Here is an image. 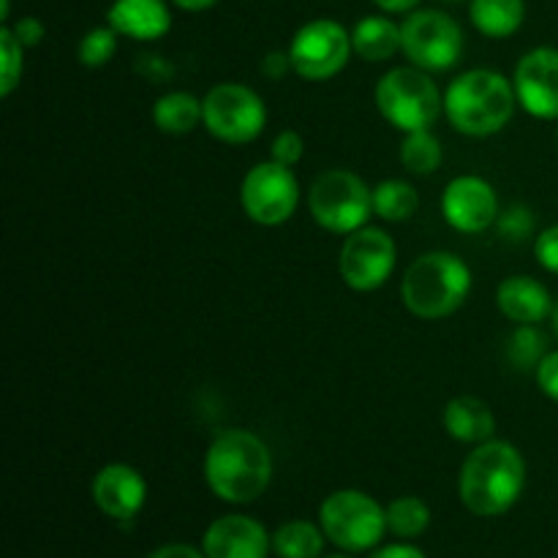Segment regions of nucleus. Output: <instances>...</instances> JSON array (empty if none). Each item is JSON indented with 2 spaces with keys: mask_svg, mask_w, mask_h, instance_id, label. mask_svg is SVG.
<instances>
[{
  "mask_svg": "<svg viewBox=\"0 0 558 558\" xmlns=\"http://www.w3.org/2000/svg\"><path fill=\"white\" fill-rule=\"evenodd\" d=\"M430 510L417 496H401L387 507V532L401 539H414L428 529Z\"/></svg>",
  "mask_w": 558,
  "mask_h": 558,
  "instance_id": "a878e982",
  "label": "nucleus"
},
{
  "mask_svg": "<svg viewBox=\"0 0 558 558\" xmlns=\"http://www.w3.org/2000/svg\"><path fill=\"white\" fill-rule=\"evenodd\" d=\"M368 558H425V554L414 545H385V548L374 550Z\"/></svg>",
  "mask_w": 558,
  "mask_h": 558,
  "instance_id": "c9c22d12",
  "label": "nucleus"
},
{
  "mask_svg": "<svg viewBox=\"0 0 558 558\" xmlns=\"http://www.w3.org/2000/svg\"><path fill=\"white\" fill-rule=\"evenodd\" d=\"M205 480L218 499L229 505H251L272 480L270 447L245 428L223 430L207 447Z\"/></svg>",
  "mask_w": 558,
  "mask_h": 558,
  "instance_id": "f03ea898",
  "label": "nucleus"
},
{
  "mask_svg": "<svg viewBox=\"0 0 558 558\" xmlns=\"http://www.w3.org/2000/svg\"><path fill=\"white\" fill-rule=\"evenodd\" d=\"M499 229L505 238L510 240H523L526 234H532L534 229V216L526 207H512V210L501 213L499 216Z\"/></svg>",
  "mask_w": 558,
  "mask_h": 558,
  "instance_id": "7c9ffc66",
  "label": "nucleus"
},
{
  "mask_svg": "<svg viewBox=\"0 0 558 558\" xmlns=\"http://www.w3.org/2000/svg\"><path fill=\"white\" fill-rule=\"evenodd\" d=\"M376 109L403 134L425 131L445 112V96L428 71L417 65H396L376 82Z\"/></svg>",
  "mask_w": 558,
  "mask_h": 558,
  "instance_id": "39448f33",
  "label": "nucleus"
},
{
  "mask_svg": "<svg viewBox=\"0 0 558 558\" xmlns=\"http://www.w3.org/2000/svg\"><path fill=\"white\" fill-rule=\"evenodd\" d=\"M153 123L172 136L191 134L202 123V98L189 90H172L153 104Z\"/></svg>",
  "mask_w": 558,
  "mask_h": 558,
  "instance_id": "4be33fe9",
  "label": "nucleus"
},
{
  "mask_svg": "<svg viewBox=\"0 0 558 558\" xmlns=\"http://www.w3.org/2000/svg\"><path fill=\"white\" fill-rule=\"evenodd\" d=\"M472 294V270L450 251H428L409 265L401 300L417 319L436 322L456 314Z\"/></svg>",
  "mask_w": 558,
  "mask_h": 558,
  "instance_id": "20e7f679",
  "label": "nucleus"
},
{
  "mask_svg": "<svg viewBox=\"0 0 558 558\" xmlns=\"http://www.w3.org/2000/svg\"><path fill=\"white\" fill-rule=\"evenodd\" d=\"M554 325H556V332H558V305L554 308Z\"/></svg>",
  "mask_w": 558,
  "mask_h": 558,
  "instance_id": "a19ab883",
  "label": "nucleus"
},
{
  "mask_svg": "<svg viewBox=\"0 0 558 558\" xmlns=\"http://www.w3.org/2000/svg\"><path fill=\"white\" fill-rule=\"evenodd\" d=\"M526 488V461L521 450L505 439L474 447L463 461L458 494L463 507L480 518L505 515Z\"/></svg>",
  "mask_w": 558,
  "mask_h": 558,
  "instance_id": "f257e3e1",
  "label": "nucleus"
},
{
  "mask_svg": "<svg viewBox=\"0 0 558 558\" xmlns=\"http://www.w3.org/2000/svg\"><path fill=\"white\" fill-rule=\"evenodd\" d=\"M518 107L512 80L490 69L463 71L445 93V114L466 136H494L512 120Z\"/></svg>",
  "mask_w": 558,
  "mask_h": 558,
  "instance_id": "7ed1b4c3",
  "label": "nucleus"
},
{
  "mask_svg": "<svg viewBox=\"0 0 558 558\" xmlns=\"http://www.w3.org/2000/svg\"><path fill=\"white\" fill-rule=\"evenodd\" d=\"M202 125L227 145H248L265 131V98L240 82H221L202 98Z\"/></svg>",
  "mask_w": 558,
  "mask_h": 558,
  "instance_id": "6e6552de",
  "label": "nucleus"
},
{
  "mask_svg": "<svg viewBox=\"0 0 558 558\" xmlns=\"http://www.w3.org/2000/svg\"><path fill=\"white\" fill-rule=\"evenodd\" d=\"M240 205L259 227L287 223L300 205V183L292 167H283L272 158L251 167L240 185Z\"/></svg>",
  "mask_w": 558,
  "mask_h": 558,
  "instance_id": "9b49d317",
  "label": "nucleus"
},
{
  "mask_svg": "<svg viewBox=\"0 0 558 558\" xmlns=\"http://www.w3.org/2000/svg\"><path fill=\"white\" fill-rule=\"evenodd\" d=\"M496 305L515 325H539L554 311L545 283L532 276H510L496 289Z\"/></svg>",
  "mask_w": 558,
  "mask_h": 558,
  "instance_id": "a211bd4d",
  "label": "nucleus"
},
{
  "mask_svg": "<svg viewBox=\"0 0 558 558\" xmlns=\"http://www.w3.org/2000/svg\"><path fill=\"white\" fill-rule=\"evenodd\" d=\"M472 25L488 38H510L526 20L523 0H472L469 5Z\"/></svg>",
  "mask_w": 558,
  "mask_h": 558,
  "instance_id": "412c9836",
  "label": "nucleus"
},
{
  "mask_svg": "<svg viewBox=\"0 0 558 558\" xmlns=\"http://www.w3.org/2000/svg\"><path fill=\"white\" fill-rule=\"evenodd\" d=\"M556 140H558V131H556Z\"/></svg>",
  "mask_w": 558,
  "mask_h": 558,
  "instance_id": "37998d69",
  "label": "nucleus"
},
{
  "mask_svg": "<svg viewBox=\"0 0 558 558\" xmlns=\"http://www.w3.org/2000/svg\"><path fill=\"white\" fill-rule=\"evenodd\" d=\"M441 213L456 232L480 234L499 221V196L480 174H458L441 194Z\"/></svg>",
  "mask_w": 558,
  "mask_h": 558,
  "instance_id": "ddd939ff",
  "label": "nucleus"
},
{
  "mask_svg": "<svg viewBox=\"0 0 558 558\" xmlns=\"http://www.w3.org/2000/svg\"><path fill=\"white\" fill-rule=\"evenodd\" d=\"M330 558H349V556H330Z\"/></svg>",
  "mask_w": 558,
  "mask_h": 558,
  "instance_id": "79ce46f5",
  "label": "nucleus"
},
{
  "mask_svg": "<svg viewBox=\"0 0 558 558\" xmlns=\"http://www.w3.org/2000/svg\"><path fill=\"white\" fill-rule=\"evenodd\" d=\"M441 158H445V153H441V142L430 134V129L412 131V134L403 136L401 163L407 172L420 174V178L434 174L436 169L441 167Z\"/></svg>",
  "mask_w": 558,
  "mask_h": 558,
  "instance_id": "393cba45",
  "label": "nucleus"
},
{
  "mask_svg": "<svg viewBox=\"0 0 558 558\" xmlns=\"http://www.w3.org/2000/svg\"><path fill=\"white\" fill-rule=\"evenodd\" d=\"M107 22L125 38L158 41L172 27V14L163 0H114L107 11Z\"/></svg>",
  "mask_w": 558,
  "mask_h": 558,
  "instance_id": "f3484780",
  "label": "nucleus"
},
{
  "mask_svg": "<svg viewBox=\"0 0 558 558\" xmlns=\"http://www.w3.org/2000/svg\"><path fill=\"white\" fill-rule=\"evenodd\" d=\"M25 47L20 38L14 36L11 25L0 27V58H3V74H0V96L9 98L16 90L22 80V69H25V58H22Z\"/></svg>",
  "mask_w": 558,
  "mask_h": 558,
  "instance_id": "c85d7f7f",
  "label": "nucleus"
},
{
  "mask_svg": "<svg viewBox=\"0 0 558 558\" xmlns=\"http://www.w3.org/2000/svg\"><path fill=\"white\" fill-rule=\"evenodd\" d=\"M118 36L120 33L112 25L87 31L82 36L80 47H76L80 63L87 65V69H101V65H107L114 58V52H118Z\"/></svg>",
  "mask_w": 558,
  "mask_h": 558,
  "instance_id": "cd10ccee",
  "label": "nucleus"
},
{
  "mask_svg": "<svg viewBox=\"0 0 558 558\" xmlns=\"http://www.w3.org/2000/svg\"><path fill=\"white\" fill-rule=\"evenodd\" d=\"M537 376V387L550 398V401L558 403V349L556 352H548L543 357V363L534 371Z\"/></svg>",
  "mask_w": 558,
  "mask_h": 558,
  "instance_id": "473e14b6",
  "label": "nucleus"
},
{
  "mask_svg": "<svg viewBox=\"0 0 558 558\" xmlns=\"http://www.w3.org/2000/svg\"><path fill=\"white\" fill-rule=\"evenodd\" d=\"M417 207L420 196L414 185L407 183V180H381L374 189V216H379L381 221H409L417 213Z\"/></svg>",
  "mask_w": 558,
  "mask_h": 558,
  "instance_id": "b1692460",
  "label": "nucleus"
},
{
  "mask_svg": "<svg viewBox=\"0 0 558 558\" xmlns=\"http://www.w3.org/2000/svg\"><path fill=\"white\" fill-rule=\"evenodd\" d=\"M319 526L336 548L363 554L387 532V510L363 490H336L319 507Z\"/></svg>",
  "mask_w": 558,
  "mask_h": 558,
  "instance_id": "0eeeda50",
  "label": "nucleus"
},
{
  "mask_svg": "<svg viewBox=\"0 0 558 558\" xmlns=\"http://www.w3.org/2000/svg\"><path fill=\"white\" fill-rule=\"evenodd\" d=\"M0 20L9 22V0H0Z\"/></svg>",
  "mask_w": 558,
  "mask_h": 558,
  "instance_id": "ea45409f",
  "label": "nucleus"
},
{
  "mask_svg": "<svg viewBox=\"0 0 558 558\" xmlns=\"http://www.w3.org/2000/svg\"><path fill=\"white\" fill-rule=\"evenodd\" d=\"M272 537L265 526L248 515H223L210 523L202 539V554L207 558H267Z\"/></svg>",
  "mask_w": 558,
  "mask_h": 558,
  "instance_id": "dca6fc26",
  "label": "nucleus"
},
{
  "mask_svg": "<svg viewBox=\"0 0 558 558\" xmlns=\"http://www.w3.org/2000/svg\"><path fill=\"white\" fill-rule=\"evenodd\" d=\"M93 501L107 518L120 523L134 521L147 499V483L129 463H109L93 477Z\"/></svg>",
  "mask_w": 558,
  "mask_h": 558,
  "instance_id": "2eb2a0df",
  "label": "nucleus"
},
{
  "mask_svg": "<svg viewBox=\"0 0 558 558\" xmlns=\"http://www.w3.org/2000/svg\"><path fill=\"white\" fill-rule=\"evenodd\" d=\"M450 3H456V0H450Z\"/></svg>",
  "mask_w": 558,
  "mask_h": 558,
  "instance_id": "c03bdc74",
  "label": "nucleus"
},
{
  "mask_svg": "<svg viewBox=\"0 0 558 558\" xmlns=\"http://www.w3.org/2000/svg\"><path fill=\"white\" fill-rule=\"evenodd\" d=\"M401 52L417 69L450 71L463 54V31L445 11H412L401 25Z\"/></svg>",
  "mask_w": 558,
  "mask_h": 558,
  "instance_id": "1a4fd4ad",
  "label": "nucleus"
},
{
  "mask_svg": "<svg viewBox=\"0 0 558 558\" xmlns=\"http://www.w3.org/2000/svg\"><path fill=\"white\" fill-rule=\"evenodd\" d=\"M534 256H537V262L545 270L558 276V223L539 234L537 243H534Z\"/></svg>",
  "mask_w": 558,
  "mask_h": 558,
  "instance_id": "2f4dec72",
  "label": "nucleus"
},
{
  "mask_svg": "<svg viewBox=\"0 0 558 558\" xmlns=\"http://www.w3.org/2000/svg\"><path fill=\"white\" fill-rule=\"evenodd\" d=\"M545 336L537 330V325H518L512 332L510 343H507V357L515 368H534L543 363L545 357Z\"/></svg>",
  "mask_w": 558,
  "mask_h": 558,
  "instance_id": "bb28decb",
  "label": "nucleus"
},
{
  "mask_svg": "<svg viewBox=\"0 0 558 558\" xmlns=\"http://www.w3.org/2000/svg\"><path fill=\"white\" fill-rule=\"evenodd\" d=\"M303 156H305V142H303V136L298 134V131L287 129V131H281L276 140H272V145H270L272 161H278V163H283V167L294 169L300 161H303Z\"/></svg>",
  "mask_w": 558,
  "mask_h": 558,
  "instance_id": "c756f323",
  "label": "nucleus"
},
{
  "mask_svg": "<svg viewBox=\"0 0 558 558\" xmlns=\"http://www.w3.org/2000/svg\"><path fill=\"white\" fill-rule=\"evenodd\" d=\"M325 550V532L308 521L283 523L272 534V554L278 558H319Z\"/></svg>",
  "mask_w": 558,
  "mask_h": 558,
  "instance_id": "5701e85b",
  "label": "nucleus"
},
{
  "mask_svg": "<svg viewBox=\"0 0 558 558\" xmlns=\"http://www.w3.org/2000/svg\"><path fill=\"white\" fill-rule=\"evenodd\" d=\"M172 3L183 11H207V9H213L218 0H172Z\"/></svg>",
  "mask_w": 558,
  "mask_h": 558,
  "instance_id": "58836bf2",
  "label": "nucleus"
},
{
  "mask_svg": "<svg viewBox=\"0 0 558 558\" xmlns=\"http://www.w3.org/2000/svg\"><path fill=\"white\" fill-rule=\"evenodd\" d=\"M352 49L368 63H385L401 52V25L390 16H363L352 27Z\"/></svg>",
  "mask_w": 558,
  "mask_h": 558,
  "instance_id": "aec40b11",
  "label": "nucleus"
},
{
  "mask_svg": "<svg viewBox=\"0 0 558 558\" xmlns=\"http://www.w3.org/2000/svg\"><path fill=\"white\" fill-rule=\"evenodd\" d=\"M308 210L322 229L352 234L374 216V191L352 169H327L311 183Z\"/></svg>",
  "mask_w": 558,
  "mask_h": 558,
  "instance_id": "423d86ee",
  "label": "nucleus"
},
{
  "mask_svg": "<svg viewBox=\"0 0 558 558\" xmlns=\"http://www.w3.org/2000/svg\"><path fill=\"white\" fill-rule=\"evenodd\" d=\"M376 5H379L381 11H387V14H409V11H414V5L420 3V0H374Z\"/></svg>",
  "mask_w": 558,
  "mask_h": 558,
  "instance_id": "4c0bfd02",
  "label": "nucleus"
},
{
  "mask_svg": "<svg viewBox=\"0 0 558 558\" xmlns=\"http://www.w3.org/2000/svg\"><path fill=\"white\" fill-rule=\"evenodd\" d=\"M11 31H14V36L20 38L22 47H38V44L44 41V33H47V27H44L41 20H36V16H22L20 22H14L11 25Z\"/></svg>",
  "mask_w": 558,
  "mask_h": 558,
  "instance_id": "72a5a7b5",
  "label": "nucleus"
},
{
  "mask_svg": "<svg viewBox=\"0 0 558 558\" xmlns=\"http://www.w3.org/2000/svg\"><path fill=\"white\" fill-rule=\"evenodd\" d=\"M289 71H294L289 52H270L262 60V74L270 76V80H283Z\"/></svg>",
  "mask_w": 558,
  "mask_h": 558,
  "instance_id": "f704fd0d",
  "label": "nucleus"
},
{
  "mask_svg": "<svg viewBox=\"0 0 558 558\" xmlns=\"http://www.w3.org/2000/svg\"><path fill=\"white\" fill-rule=\"evenodd\" d=\"M398 262V245L385 229L363 227L347 234L338 256L343 283L354 292H376L385 287Z\"/></svg>",
  "mask_w": 558,
  "mask_h": 558,
  "instance_id": "f8f14e48",
  "label": "nucleus"
},
{
  "mask_svg": "<svg viewBox=\"0 0 558 558\" xmlns=\"http://www.w3.org/2000/svg\"><path fill=\"white\" fill-rule=\"evenodd\" d=\"M147 558H207V556L199 554L196 548H191V545L174 543V545H163V548H158L156 554H150Z\"/></svg>",
  "mask_w": 558,
  "mask_h": 558,
  "instance_id": "e433bc0d",
  "label": "nucleus"
},
{
  "mask_svg": "<svg viewBox=\"0 0 558 558\" xmlns=\"http://www.w3.org/2000/svg\"><path fill=\"white\" fill-rule=\"evenodd\" d=\"M292 69L305 82H327L341 74L349 63L352 49V33L336 20H311L294 33L289 44Z\"/></svg>",
  "mask_w": 558,
  "mask_h": 558,
  "instance_id": "9d476101",
  "label": "nucleus"
},
{
  "mask_svg": "<svg viewBox=\"0 0 558 558\" xmlns=\"http://www.w3.org/2000/svg\"><path fill=\"white\" fill-rule=\"evenodd\" d=\"M441 423L450 439L463 445H483L496 434V417L485 401L474 396H458L445 407Z\"/></svg>",
  "mask_w": 558,
  "mask_h": 558,
  "instance_id": "6ab92c4d",
  "label": "nucleus"
},
{
  "mask_svg": "<svg viewBox=\"0 0 558 558\" xmlns=\"http://www.w3.org/2000/svg\"><path fill=\"white\" fill-rule=\"evenodd\" d=\"M518 104L532 118L558 120V49L537 47L523 54L512 74Z\"/></svg>",
  "mask_w": 558,
  "mask_h": 558,
  "instance_id": "4468645a",
  "label": "nucleus"
}]
</instances>
